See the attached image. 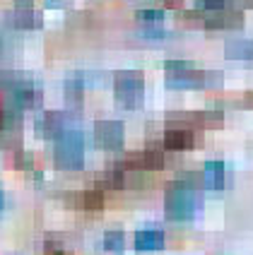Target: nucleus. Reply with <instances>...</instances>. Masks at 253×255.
<instances>
[{
	"label": "nucleus",
	"instance_id": "obj_4",
	"mask_svg": "<svg viewBox=\"0 0 253 255\" xmlns=\"http://www.w3.org/2000/svg\"><path fill=\"white\" fill-rule=\"evenodd\" d=\"M164 72H167V87L171 89H203L205 75H208V72L196 70L186 60H167Z\"/></svg>",
	"mask_w": 253,
	"mask_h": 255
},
{
	"label": "nucleus",
	"instance_id": "obj_14",
	"mask_svg": "<svg viewBox=\"0 0 253 255\" xmlns=\"http://www.w3.org/2000/svg\"><path fill=\"white\" fill-rule=\"evenodd\" d=\"M123 246H126V239H123L121 231H109V234L104 236V248L111 251V253H121Z\"/></svg>",
	"mask_w": 253,
	"mask_h": 255
},
{
	"label": "nucleus",
	"instance_id": "obj_10",
	"mask_svg": "<svg viewBox=\"0 0 253 255\" xmlns=\"http://www.w3.org/2000/svg\"><path fill=\"white\" fill-rule=\"evenodd\" d=\"M135 248L142 253H150V251H162L164 248V234L157 231V229H145L135 234Z\"/></svg>",
	"mask_w": 253,
	"mask_h": 255
},
{
	"label": "nucleus",
	"instance_id": "obj_11",
	"mask_svg": "<svg viewBox=\"0 0 253 255\" xmlns=\"http://www.w3.org/2000/svg\"><path fill=\"white\" fill-rule=\"evenodd\" d=\"M225 56L232 58V60H251L253 41H246V39H232V41H227Z\"/></svg>",
	"mask_w": 253,
	"mask_h": 255
},
{
	"label": "nucleus",
	"instance_id": "obj_6",
	"mask_svg": "<svg viewBox=\"0 0 253 255\" xmlns=\"http://www.w3.org/2000/svg\"><path fill=\"white\" fill-rule=\"evenodd\" d=\"M123 137H126V130L118 121H99L94 126V140L101 149H109L116 152L123 147Z\"/></svg>",
	"mask_w": 253,
	"mask_h": 255
},
{
	"label": "nucleus",
	"instance_id": "obj_8",
	"mask_svg": "<svg viewBox=\"0 0 253 255\" xmlns=\"http://www.w3.org/2000/svg\"><path fill=\"white\" fill-rule=\"evenodd\" d=\"M10 22H12V27H17V29H36L41 19H39V14L34 10V5H31L29 0H22V2L14 5L12 14H10Z\"/></svg>",
	"mask_w": 253,
	"mask_h": 255
},
{
	"label": "nucleus",
	"instance_id": "obj_13",
	"mask_svg": "<svg viewBox=\"0 0 253 255\" xmlns=\"http://www.w3.org/2000/svg\"><path fill=\"white\" fill-rule=\"evenodd\" d=\"M138 22L145 24V27H162L164 12H162V10H140V12H138Z\"/></svg>",
	"mask_w": 253,
	"mask_h": 255
},
{
	"label": "nucleus",
	"instance_id": "obj_12",
	"mask_svg": "<svg viewBox=\"0 0 253 255\" xmlns=\"http://www.w3.org/2000/svg\"><path fill=\"white\" fill-rule=\"evenodd\" d=\"M164 144H167V149H188V147H193V132H188V130H169L164 135Z\"/></svg>",
	"mask_w": 253,
	"mask_h": 255
},
{
	"label": "nucleus",
	"instance_id": "obj_16",
	"mask_svg": "<svg viewBox=\"0 0 253 255\" xmlns=\"http://www.w3.org/2000/svg\"><path fill=\"white\" fill-rule=\"evenodd\" d=\"M5 207V195H2V190H0V210Z\"/></svg>",
	"mask_w": 253,
	"mask_h": 255
},
{
	"label": "nucleus",
	"instance_id": "obj_5",
	"mask_svg": "<svg viewBox=\"0 0 253 255\" xmlns=\"http://www.w3.org/2000/svg\"><path fill=\"white\" fill-rule=\"evenodd\" d=\"M72 128V118L68 114H63V111H46L36 118V123H34V130H36V135L39 137H46V140H56L60 132H65V130H70Z\"/></svg>",
	"mask_w": 253,
	"mask_h": 255
},
{
	"label": "nucleus",
	"instance_id": "obj_7",
	"mask_svg": "<svg viewBox=\"0 0 253 255\" xmlns=\"http://www.w3.org/2000/svg\"><path fill=\"white\" fill-rule=\"evenodd\" d=\"M36 99H39V92H36V87H34V82L29 77H24L19 85L10 89V106L17 109V111L31 109L36 104Z\"/></svg>",
	"mask_w": 253,
	"mask_h": 255
},
{
	"label": "nucleus",
	"instance_id": "obj_17",
	"mask_svg": "<svg viewBox=\"0 0 253 255\" xmlns=\"http://www.w3.org/2000/svg\"><path fill=\"white\" fill-rule=\"evenodd\" d=\"M48 2H56V0H48Z\"/></svg>",
	"mask_w": 253,
	"mask_h": 255
},
{
	"label": "nucleus",
	"instance_id": "obj_15",
	"mask_svg": "<svg viewBox=\"0 0 253 255\" xmlns=\"http://www.w3.org/2000/svg\"><path fill=\"white\" fill-rule=\"evenodd\" d=\"M82 77H70L68 82H65V94H68V99L70 101H77L80 97H82Z\"/></svg>",
	"mask_w": 253,
	"mask_h": 255
},
{
	"label": "nucleus",
	"instance_id": "obj_2",
	"mask_svg": "<svg viewBox=\"0 0 253 255\" xmlns=\"http://www.w3.org/2000/svg\"><path fill=\"white\" fill-rule=\"evenodd\" d=\"M53 156H56V166L65 171H77L82 169L84 164V142H82V132L80 130H65L56 137V149H53Z\"/></svg>",
	"mask_w": 253,
	"mask_h": 255
},
{
	"label": "nucleus",
	"instance_id": "obj_1",
	"mask_svg": "<svg viewBox=\"0 0 253 255\" xmlns=\"http://www.w3.org/2000/svg\"><path fill=\"white\" fill-rule=\"evenodd\" d=\"M164 210L171 222H188L193 219L198 212V193L193 188V181H183V183L171 185L167 190V200H164Z\"/></svg>",
	"mask_w": 253,
	"mask_h": 255
},
{
	"label": "nucleus",
	"instance_id": "obj_9",
	"mask_svg": "<svg viewBox=\"0 0 253 255\" xmlns=\"http://www.w3.org/2000/svg\"><path fill=\"white\" fill-rule=\"evenodd\" d=\"M227 183V169L225 161L215 159V161H208L205 169H203V185L208 190H222Z\"/></svg>",
	"mask_w": 253,
	"mask_h": 255
},
{
	"label": "nucleus",
	"instance_id": "obj_3",
	"mask_svg": "<svg viewBox=\"0 0 253 255\" xmlns=\"http://www.w3.org/2000/svg\"><path fill=\"white\" fill-rule=\"evenodd\" d=\"M113 94H116V101L121 106L138 109L142 104V97H145V80H142V75L135 70L118 72L116 80H113Z\"/></svg>",
	"mask_w": 253,
	"mask_h": 255
}]
</instances>
